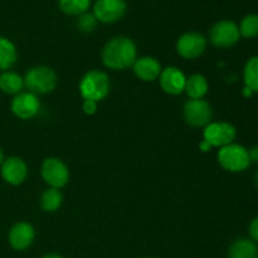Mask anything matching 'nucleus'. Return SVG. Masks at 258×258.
<instances>
[{"label": "nucleus", "mask_w": 258, "mask_h": 258, "mask_svg": "<svg viewBox=\"0 0 258 258\" xmlns=\"http://www.w3.org/2000/svg\"><path fill=\"white\" fill-rule=\"evenodd\" d=\"M42 178L50 188L60 189L70 180V171L66 164L58 158H48L43 161L40 169Z\"/></svg>", "instance_id": "nucleus-8"}, {"label": "nucleus", "mask_w": 258, "mask_h": 258, "mask_svg": "<svg viewBox=\"0 0 258 258\" xmlns=\"http://www.w3.org/2000/svg\"><path fill=\"white\" fill-rule=\"evenodd\" d=\"M39 203L43 211L52 213V212L58 211L60 208L63 203V196L59 189L48 188L47 190L43 191Z\"/></svg>", "instance_id": "nucleus-21"}, {"label": "nucleus", "mask_w": 258, "mask_h": 258, "mask_svg": "<svg viewBox=\"0 0 258 258\" xmlns=\"http://www.w3.org/2000/svg\"><path fill=\"white\" fill-rule=\"evenodd\" d=\"M159 82L163 91L169 95H180L185 90L186 77L179 68L166 67L159 76Z\"/></svg>", "instance_id": "nucleus-14"}, {"label": "nucleus", "mask_w": 258, "mask_h": 258, "mask_svg": "<svg viewBox=\"0 0 258 258\" xmlns=\"http://www.w3.org/2000/svg\"><path fill=\"white\" fill-rule=\"evenodd\" d=\"M149 258H151V257H149Z\"/></svg>", "instance_id": "nucleus-33"}, {"label": "nucleus", "mask_w": 258, "mask_h": 258, "mask_svg": "<svg viewBox=\"0 0 258 258\" xmlns=\"http://www.w3.org/2000/svg\"><path fill=\"white\" fill-rule=\"evenodd\" d=\"M217 158L219 165L229 173H242L247 170L252 164L248 155V149L236 143L219 149Z\"/></svg>", "instance_id": "nucleus-2"}, {"label": "nucleus", "mask_w": 258, "mask_h": 258, "mask_svg": "<svg viewBox=\"0 0 258 258\" xmlns=\"http://www.w3.org/2000/svg\"><path fill=\"white\" fill-rule=\"evenodd\" d=\"M244 87L253 93H258V55H253L246 62L243 67Z\"/></svg>", "instance_id": "nucleus-20"}, {"label": "nucleus", "mask_w": 258, "mask_h": 258, "mask_svg": "<svg viewBox=\"0 0 258 258\" xmlns=\"http://www.w3.org/2000/svg\"><path fill=\"white\" fill-rule=\"evenodd\" d=\"M248 155L251 159V163H258V145L248 149Z\"/></svg>", "instance_id": "nucleus-27"}, {"label": "nucleus", "mask_w": 258, "mask_h": 258, "mask_svg": "<svg viewBox=\"0 0 258 258\" xmlns=\"http://www.w3.org/2000/svg\"><path fill=\"white\" fill-rule=\"evenodd\" d=\"M134 73L136 77L140 78L145 82H153L158 80L161 73V64L156 58L154 57H140L135 60L133 66Z\"/></svg>", "instance_id": "nucleus-15"}, {"label": "nucleus", "mask_w": 258, "mask_h": 258, "mask_svg": "<svg viewBox=\"0 0 258 258\" xmlns=\"http://www.w3.org/2000/svg\"><path fill=\"white\" fill-rule=\"evenodd\" d=\"M82 110L86 115L88 116L93 115V113L96 112V110H97V102H95V101L85 100V102H83V106H82Z\"/></svg>", "instance_id": "nucleus-26"}, {"label": "nucleus", "mask_w": 258, "mask_h": 258, "mask_svg": "<svg viewBox=\"0 0 258 258\" xmlns=\"http://www.w3.org/2000/svg\"><path fill=\"white\" fill-rule=\"evenodd\" d=\"M76 24H77V28L81 32L91 33L93 32V29H95L96 25H97V19H96V17L93 15V13L86 12L78 17Z\"/></svg>", "instance_id": "nucleus-24"}, {"label": "nucleus", "mask_w": 258, "mask_h": 258, "mask_svg": "<svg viewBox=\"0 0 258 258\" xmlns=\"http://www.w3.org/2000/svg\"><path fill=\"white\" fill-rule=\"evenodd\" d=\"M241 37L251 39L258 37V14H247L238 25Z\"/></svg>", "instance_id": "nucleus-23"}, {"label": "nucleus", "mask_w": 258, "mask_h": 258, "mask_svg": "<svg viewBox=\"0 0 258 258\" xmlns=\"http://www.w3.org/2000/svg\"><path fill=\"white\" fill-rule=\"evenodd\" d=\"M206 48V37L197 32L184 33L176 42V52L185 59H194V58L201 57Z\"/></svg>", "instance_id": "nucleus-10"}, {"label": "nucleus", "mask_w": 258, "mask_h": 258, "mask_svg": "<svg viewBox=\"0 0 258 258\" xmlns=\"http://www.w3.org/2000/svg\"><path fill=\"white\" fill-rule=\"evenodd\" d=\"M248 233L252 241H254L258 244V216L254 217L251 221V223H249Z\"/></svg>", "instance_id": "nucleus-25"}, {"label": "nucleus", "mask_w": 258, "mask_h": 258, "mask_svg": "<svg viewBox=\"0 0 258 258\" xmlns=\"http://www.w3.org/2000/svg\"><path fill=\"white\" fill-rule=\"evenodd\" d=\"M10 108L17 117L22 118V120H29L38 113L40 108V102L37 95L28 91V92H20L15 95Z\"/></svg>", "instance_id": "nucleus-11"}, {"label": "nucleus", "mask_w": 258, "mask_h": 258, "mask_svg": "<svg viewBox=\"0 0 258 258\" xmlns=\"http://www.w3.org/2000/svg\"><path fill=\"white\" fill-rule=\"evenodd\" d=\"M241 38L238 24L233 20L223 19L217 22L209 30V40L217 48H231Z\"/></svg>", "instance_id": "nucleus-5"}, {"label": "nucleus", "mask_w": 258, "mask_h": 258, "mask_svg": "<svg viewBox=\"0 0 258 258\" xmlns=\"http://www.w3.org/2000/svg\"><path fill=\"white\" fill-rule=\"evenodd\" d=\"M17 48L8 38L0 37V71L10 70L17 62Z\"/></svg>", "instance_id": "nucleus-19"}, {"label": "nucleus", "mask_w": 258, "mask_h": 258, "mask_svg": "<svg viewBox=\"0 0 258 258\" xmlns=\"http://www.w3.org/2000/svg\"><path fill=\"white\" fill-rule=\"evenodd\" d=\"M204 140L212 148H223L234 143L237 138V130L232 123L224 122H211L204 127Z\"/></svg>", "instance_id": "nucleus-6"}, {"label": "nucleus", "mask_w": 258, "mask_h": 258, "mask_svg": "<svg viewBox=\"0 0 258 258\" xmlns=\"http://www.w3.org/2000/svg\"><path fill=\"white\" fill-rule=\"evenodd\" d=\"M209 85L207 78L203 75H191L190 77L186 78L185 83V92L191 100H198V98H203L204 96L208 93Z\"/></svg>", "instance_id": "nucleus-17"}, {"label": "nucleus", "mask_w": 258, "mask_h": 258, "mask_svg": "<svg viewBox=\"0 0 258 258\" xmlns=\"http://www.w3.org/2000/svg\"><path fill=\"white\" fill-rule=\"evenodd\" d=\"M35 238V231L32 224L28 222H18L10 228L9 236V244L17 251H24L29 248Z\"/></svg>", "instance_id": "nucleus-12"}, {"label": "nucleus", "mask_w": 258, "mask_h": 258, "mask_svg": "<svg viewBox=\"0 0 258 258\" xmlns=\"http://www.w3.org/2000/svg\"><path fill=\"white\" fill-rule=\"evenodd\" d=\"M257 258H258V257H257Z\"/></svg>", "instance_id": "nucleus-34"}, {"label": "nucleus", "mask_w": 258, "mask_h": 258, "mask_svg": "<svg viewBox=\"0 0 258 258\" xmlns=\"http://www.w3.org/2000/svg\"><path fill=\"white\" fill-rule=\"evenodd\" d=\"M24 87V78L17 72L5 71L0 75V90L7 95H18Z\"/></svg>", "instance_id": "nucleus-18"}, {"label": "nucleus", "mask_w": 258, "mask_h": 258, "mask_svg": "<svg viewBox=\"0 0 258 258\" xmlns=\"http://www.w3.org/2000/svg\"><path fill=\"white\" fill-rule=\"evenodd\" d=\"M3 161H4V155H3V151L0 150V165L3 164Z\"/></svg>", "instance_id": "nucleus-32"}, {"label": "nucleus", "mask_w": 258, "mask_h": 258, "mask_svg": "<svg viewBox=\"0 0 258 258\" xmlns=\"http://www.w3.org/2000/svg\"><path fill=\"white\" fill-rule=\"evenodd\" d=\"M127 5L125 0H97L93 5V15L97 22L111 24L125 15Z\"/></svg>", "instance_id": "nucleus-9"}, {"label": "nucleus", "mask_w": 258, "mask_h": 258, "mask_svg": "<svg viewBox=\"0 0 258 258\" xmlns=\"http://www.w3.org/2000/svg\"><path fill=\"white\" fill-rule=\"evenodd\" d=\"M101 58L103 64L110 70L122 71L133 67L138 59L136 44L127 37H115L106 43Z\"/></svg>", "instance_id": "nucleus-1"}, {"label": "nucleus", "mask_w": 258, "mask_h": 258, "mask_svg": "<svg viewBox=\"0 0 258 258\" xmlns=\"http://www.w3.org/2000/svg\"><path fill=\"white\" fill-rule=\"evenodd\" d=\"M42 258H63V257L59 256V254H55V253H48V254H44Z\"/></svg>", "instance_id": "nucleus-30"}, {"label": "nucleus", "mask_w": 258, "mask_h": 258, "mask_svg": "<svg viewBox=\"0 0 258 258\" xmlns=\"http://www.w3.org/2000/svg\"><path fill=\"white\" fill-rule=\"evenodd\" d=\"M254 183H256V186L258 189V170L256 171V174H254Z\"/></svg>", "instance_id": "nucleus-31"}, {"label": "nucleus", "mask_w": 258, "mask_h": 258, "mask_svg": "<svg viewBox=\"0 0 258 258\" xmlns=\"http://www.w3.org/2000/svg\"><path fill=\"white\" fill-rule=\"evenodd\" d=\"M91 0H58V7L64 14L80 17L83 13L88 12Z\"/></svg>", "instance_id": "nucleus-22"}, {"label": "nucleus", "mask_w": 258, "mask_h": 258, "mask_svg": "<svg viewBox=\"0 0 258 258\" xmlns=\"http://www.w3.org/2000/svg\"><path fill=\"white\" fill-rule=\"evenodd\" d=\"M110 92V78L102 71L93 70L86 73L80 82V93L83 100L98 102Z\"/></svg>", "instance_id": "nucleus-3"}, {"label": "nucleus", "mask_w": 258, "mask_h": 258, "mask_svg": "<svg viewBox=\"0 0 258 258\" xmlns=\"http://www.w3.org/2000/svg\"><path fill=\"white\" fill-rule=\"evenodd\" d=\"M242 95H243L244 97H251V96L253 95V92H252V91L249 90V88L243 87V90H242Z\"/></svg>", "instance_id": "nucleus-29"}, {"label": "nucleus", "mask_w": 258, "mask_h": 258, "mask_svg": "<svg viewBox=\"0 0 258 258\" xmlns=\"http://www.w3.org/2000/svg\"><path fill=\"white\" fill-rule=\"evenodd\" d=\"M258 244L251 238H238L229 246L228 258H257Z\"/></svg>", "instance_id": "nucleus-16"}, {"label": "nucleus", "mask_w": 258, "mask_h": 258, "mask_svg": "<svg viewBox=\"0 0 258 258\" xmlns=\"http://www.w3.org/2000/svg\"><path fill=\"white\" fill-rule=\"evenodd\" d=\"M28 166L18 156H10L2 164V176L10 185H20L27 179Z\"/></svg>", "instance_id": "nucleus-13"}, {"label": "nucleus", "mask_w": 258, "mask_h": 258, "mask_svg": "<svg viewBox=\"0 0 258 258\" xmlns=\"http://www.w3.org/2000/svg\"><path fill=\"white\" fill-rule=\"evenodd\" d=\"M199 148H201V150H202V151H204V153H207V151L211 150L212 146L209 145V144L207 143L206 140H203V141H202L201 144H199Z\"/></svg>", "instance_id": "nucleus-28"}, {"label": "nucleus", "mask_w": 258, "mask_h": 258, "mask_svg": "<svg viewBox=\"0 0 258 258\" xmlns=\"http://www.w3.org/2000/svg\"><path fill=\"white\" fill-rule=\"evenodd\" d=\"M57 75L47 66L30 68L24 77V86L34 95H45L52 92L57 86Z\"/></svg>", "instance_id": "nucleus-4"}, {"label": "nucleus", "mask_w": 258, "mask_h": 258, "mask_svg": "<svg viewBox=\"0 0 258 258\" xmlns=\"http://www.w3.org/2000/svg\"><path fill=\"white\" fill-rule=\"evenodd\" d=\"M184 120L188 125L193 127H206L208 123L212 122V107L206 100L198 98V100L186 101L183 108Z\"/></svg>", "instance_id": "nucleus-7"}]
</instances>
